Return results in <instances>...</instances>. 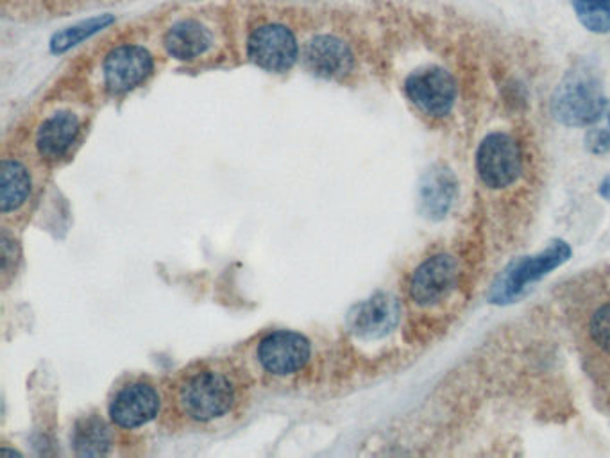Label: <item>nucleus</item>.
<instances>
[{"label": "nucleus", "instance_id": "1", "mask_svg": "<svg viewBox=\"0 0 610 458\" xmlns=\"http://www.w3.org/2000/svg\"><path fill=\"white\" fill-rule=\"evenodd\" d=\"M247 391L244 372L228 360L193 362L167 389L168 415L188 428H217L241 412Z\"/></svg>", "mask_w": 610, "mask_h": 458}, {"label": "nucleus", "instance_id": "2", "mask_svg": "<svg viewBox=\"0 0 610 458\" xmlns=\"http://www.w3.org/2000/svg\"><path fill=\"white\" fill-rule=\"evenodd\" d=\"M603 85L595 68L577 65L566 72L552 96V115L569 127H589L606 108Z\"/></svg>", "mask_w": 610, "mask_h": 458}, {"label": "nucleus", "instance_id": "3", "mask_svg": "<svg viewBox=\"0 0 610 458\" xmlns=\"http://www.w3.org/2000/svg\"><path fill=\"white\" fill-rule=\"evenodd\" d=\"M569 258H572V247L561 238L550 242L539 255L518 258L507 266L490 287V303H514L530 283L543 280L544 276L566 264Z\"/></svg>", "mask_w": 610, "mask_h": 458}, {"label": "nucleus", "instance_id": "4", "mask_svg": "<svg viewBox=\"0 0 610 458\" xmlns=\"http://www.w3.org/2000/svg\"><path fill=\"white\" fill-rule=\"evenodd\" d=\"M476 170L490 189H504L521 176V150L507 133H490L476 153Z\"/></svg>", "mask_w": 610, "mask_h": 458}, {"label": "nucleus", "instance_id": "5", "mask_svg": "<svg viewBox=\"0 0 610 458\" xmlns=\"http://www.w3.org/2000/svg\"><path fill=\"white\" fill-rule=\"evenodd\" d=\"M404 92L413 107L430 116H446L457 101V81L446 68L426 67L410 74Z\"/></svg>", "mask_w": 610, "mask_h": 458}, {"label": "nucleus", "instance_id": "6", "mask_svg": "<svg viewBox=\"0 0 610 458\" xmlns=\"http://www.w3.org/2000/svg\"><path fill=\"white\" fill-rule=\"evenodd\" d=\"M247 54L253 64L269 72H289L299 58L298 40L284 24H265L251 33Z\"/></svg>", "mask_w": 610, "mask_h": 458}, {"label": "nucleus", "instance_id": "7", "mask_svg": "<svg viewBox=\"0 0 610 458\" xmlns=\"http://www.w3.org/2000/svg\"><path fill=\"white\" fill-rule=\"evenodd\" d=\"M458 261L452 255L430 256L413 272L410 295L421 306H433L446 300L458 283Z\"/></svg>", "mask_w": 610, "mask_h": 458}, {"label": "nucleus", "instance_id": "8", "mask_svg": "<svg viewBox=\"0 0 610 458\" xmlns=\"http://www.w3.org/2000/svg\"><path fill=\"white\" fill-rule=\"evenodd\" d=\"M149 51L140 45H121L108 54L102 64L104 87L111 93H125L140 87L153 74Z\"/></svg>", "mask_w": 610, "mask_h": 458}, {"label": "nucleus", "instance_id": "9", "mask_svg": "<svg viewBox=\"0 0 610 458\" xmlns=\"http://www.w3.org/2000/svg\"><path fill=\"white\" fill-rule=\"evenodd\" d=\"M310 360V343L296 332H275L259 343L258 362L273 377H290Z\"/></svg>", "mask_w": 610, "mask_h": 458}, {"label": "nucleus", "instance_id": "10", "mask_svg": "<svg viewBox=\"0 0 610 458\" xmlns=\"http://www.w3.org/2000/svg\"><path fill=\"white\" fill-rule=\"evenodd\" d=\"M162 409V395L147 381H135L117 392L111 401V421L121 428L133 429L156 420Z\"/></svg>", "mask_w": 610, "mask_h": 458}, {"label": "nucleus", "instance_id": "11", "mask_svg": "<svg viewBox=\"0 0 610 458\" xmlns=\"http://www.w3.org/2000/svg\"><path fill=\"white\" fill-rule=\"evenodd\" d=\"M303 58L308 70L324 79L346 78L355 67L352 47L335 34H319L310 40Z\"/></svg>", "mask_w": 610, "mask_h": 458}, {"label": "nucleus", "instance_id": "12", "mask_svg": "<svg viewBox=\"0 0 610 458\" xmlns=\"http://www.w3.org/2000/svg\"><path fill=\"white\" fill-rule=\"evenodd\" d=\"M399 317L401 309L398 300L389 294H376L356 304L347 323L358 337L381 338L398 326Z\"/></svg>", "mask_w": 610, "mask_h": 458}, {"label": "nucleus", "instance_id": "13", "mask_svg": "<svg viewBox=\"0 0 610 458\" xmlns=\"http://www.w3.org/2000/svg\"><path fill=\"white\" fill-rule=\"evenodd\" d=\"M81 133V119L70 110H59L44 119L36 131V147L42 158L58 161L68 155Z\"/></svg>", "mask_w": 610, "mask_h": 458}, {"label": "nucleus", "instance_id": "14", "mask_svg": "<svg viewBox=\"0 0 610 458\" xmlns=\"http://www.w3.org/2000/svg\"><path fill=\"white\" fill-rule=\"evenodd\" d=\"M458 181L452 169L446 165H433L423 176L419 187V203L421 212L432 221H441L446 217L457 201Z\"/></svg>", "mask_w": 610, "mask_h": 458}, {"label": "nucleus", "instance_id": "15", "mask_svg": "<svg viewBox=\"0 0 610 458\" xmlns=\"http://www.w3.org/2000/svg\"><path fill=\"white\" fill-rule=\"evenodd\" d=\"M165 48L168 56L179 62L201 58L213 45V36L207 25L196 19L179 20L165 33Z\"/></svg>", "mask_w": 610, "mask_h": 458}, {"label": "nucleus", "instance_id": "16", "mask_svg": "<svg viewBox=\"0 0 610 458\" xmlns=\"http://www.w3.org/2000/svg\"><path fill=\"white\" fill-rule=\"evenodd\" d=\"M31 193V176L16 159L2 161V183H0V204L2 213L15 212L27 201Z\"/></svg>", "mask_w": 610, "mask_h": 458}, {"label": "nucleus", "instance_id": "17", "mask_svg": "<svg viewBox=\"0 0 610 458\" xmlns=\"http://www.w3.org/2000/svg\"><path fill=\"white\" fill-rule=\"evenodd\" d=\"M110 432L107 425L97 417H88L82 420L76 426L74 434V446H76L77 455L81 457H99L107 455L110 449Z\"/></svg>", "mask_w": 610, "mask_h": 458}, {"label": "nucleus", "instance_id": "18", "mask_svg": "<svg viewBox=\"0 0 610 458\" xmlns=\"http://www.w3.org/2000/svg\"><path fill=\"white\" fill-rule=\"evenodd\" d=\"M573 11L587 31L610 33V0H572Z\"/></svg>", "mask_w": 610, "mask_h": 458}, {"label": "nucleus", "instance_id": "19", "mask_svg": "<svg viewBox=\"0 0 610 458\" xmlns=\"http://www.w3.org/2000/svg\"><path fill=\"white\" fill-rule=\"evenodd\" d=\"M113 22L111 16H96V19L87 20V22H81V24L73 25L68 30L62 31V33L56 34L53 38L54 53H65L68 48L76 47L77 44H81L82 40L90 38L92 34L97 31L104 30L107 25Z\"/></svg>", "mask_w": 610, "mask_h": 458}, {"label": "nucleus", "instance_id": "20", "mask_svg": "<svg viewBox=\"0 0 610 458\" xmlns=\"http://www.w3.org/2000/svg\"><path fill=\"white\" fill-rule=\"evenodd\" d=\"M586 147L592 155L610 153V101H607L600 119L587 130Z\"/></svg>", "mask_w": 610, "mask_h": 458}, {"label": "nucleus", "instance_id": "21", "mask_svg": "<svg viewBox=\"0 0 610 458\" xmlns=\"http://www.w3.org/2000/svg\"><path fill=\"white\" fill-rule=\"evenodd\" d=\"M589 329H591L592 340L610 355V303L596 310Z\"/></svg>", "mask_w": 610, "mask_h": 458}]
</instances>
